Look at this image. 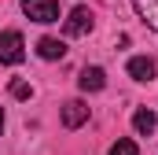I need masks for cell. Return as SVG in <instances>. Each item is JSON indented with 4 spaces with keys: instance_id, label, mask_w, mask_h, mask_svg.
Masks as SVG:
<instances>
[{
    "instance_id": "1",
    "label": "cell",
    "mask_w": 158,
    "mask_h": 155,
    "mask_svg": "<svg viewBox=\"0 0 158 155\" xmlns=\"http://www.w3.org/2000/svg\"><path fill=\"white\" fill-rule=\"evenodd\" d=\"M26 59V41H22V33L19 30H4L0 33V63H22Z\"/></svg>"
},
{
    "instance_id": "2",
    "label": "cell",
    "mask_w": 158,
    "mask_h": 155,
    "mask_svg": "<svg viewBox=\"0 0 158 155\" xmlns=\"http://www.w3.org/2000/svg\"><path fill=\"white\" fill-rule=\"evenodd\" d=\"M22 11L33 19V22H59V4L55 0H22Z\"/></svg>"
},
{
    "instance_id": "3",
    "label": "cell",
    "mask_w": 158,
    "mask_h": 155,
    "mask_svg": "<svg viewBox=\"0 0 158 155\" xmlns=\"http://www.w3.org/2000/svg\"><path fill=\"white\" fill-rule=\"evenodd\" d=\"M92 30V11L88 7H74L70 19H66V37H85Z\"/></svg>"
},
{
    "instance_id": "4",
    "label": "cell",
    "mask_w": 158,
    "mask_h": 155,
    "mask_svg": "<svg viewBox=\"0 0 158 155\" xmlns=\"http://www.w3.org/2000/svg\"><path fill=\"white\" fill-rule=\"evenodd\" d=\"M155 59H147V55H132L129 59V78L132 81H155Z\"/></svg>"
},
{
    "instance_id": "5",
    "label": "cell",
    "mask_w": 158,
    "mask_h": 155,
    "mask_svg": "<svg viewBox=\"0 0 158 155\" xmlns=\"http://www.w3.org/2000/svg\"><path fill=\"white\" fill-rule=\"evenodd\" d=\"M88 122V107L81 104V100H70V104H63V126L66 129H77Z\"/></svg>"
},
{
    "instance_id": "6",
    "label": "cell",
    "mask_w": 158,
    "mask_h": 155,
    "mask_svg": "<svg viewBox=\"0 0 158 155\" xmlns=\"http://www.w3.org/2000/svg\"><path fill=\"white\" fill-rule=\"evenodd\" d=\"M77 85H81V92H99L103 85H107V74L99 70V67H85L77 78Z\"/></svg>"
},
{
    "instance_id": "7",
    "label": "cell",
    "mask_w": 158,
    "mask_h": 155,
    "mask_svg": "<svg viewBox=\"0 0 158 155\" xmlns=\"http://www.w3.org/2000/svg\"><path fill=\"white\" fill-rule=\"evenodd\" d=\"M37 55L40 59H63V55H66V44L59 37H40L37 41Z\"/></svg>"
},
{
    "instance_id": "8",
    "label": "cell",
    "mask_w": 158,
    "mask_h": 155,
    "mask_svg": "<svg viewBox=\"0 0 158 155\" xmlns=\"http://www.w3.org/2000/svg\"><path fill=\"white\" fill-rule=\"evenodd\" d=\"M155 126H158V118H155V111H147V107H140V111L132 115V129H136L140 137H151Z\"/></svg>"
},
{
    "instance_id": "9",
    "label": "cell",
    "mask_w": 158,
    "mask_h": 155,
    "mask_svg": "<svg viewBox=\"0 0 158 155\" xmlns=\"http://www.w3.org/2000/svg\"><path fill=\"white\" fill-rule=\"evenodd\" d=\"M132 7L151 30H158V0H132Z\"/></svg>"
},
{
    "instance_id": "10",
    "label": "cell",
    "mask_w": 158,
    "mask_h": 155,
    "mask_svg": "<svg viewBox=\"0 0 158 155\" xmlns=\"http://www.w3.org/2000/svg\"><path fill=\"white\" fill-rule=\"evenodd\" d=\"M110 155H140V148H136L132 140H125V137H121V140L110 144Z\"/></svg>"
},
{
    "instance_id": "11",
    "label": "cell",
    "mask_w": 158,
    "mask_h": 155,
    "mask_svg": "<svg viewBox=\"0 0 158 155\" xmlns=\"http://www.w3.org/2000/svg\"><path fill=\"white\" fill-rule=\"evenodd\" d=\"M11 96H15V100H30V96H33V85H30V81H11Z\"/></svg>"
},
{
    "instance_id": "12",
    "label": "cell",
    "mask_w": 158,
    "mask_h": 155,
    "mask_svg": "<svg viewBox=\"0 0 158 155\" xmlns=\"http://www.w3.org/2000/svg\"><path fill=\"white\" fill-rule=\"evenodd\" d=\"M0 133H4V111H0Z\"/></svg>"
}]
</instances>
